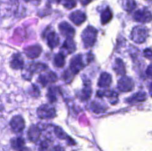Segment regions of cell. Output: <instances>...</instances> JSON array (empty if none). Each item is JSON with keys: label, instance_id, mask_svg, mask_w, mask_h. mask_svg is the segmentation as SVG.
<instances>
[{"label": "cell", "instance_id": "6da1fadb", "mask_svg": "<svg viewBox=\"0 0 152 151\" xmlns=\"http://www.w3.org/2000/svg\"><path fill=\"white\" fill-rule=\"evenodd\" d=\"M93 59V54L88 53L86 54V60L84 61V57L82 54H78L73 56L70 60L69 70L73 75L77 74L80 71L85 68L86 65L89 64Z\"/></svg>", "mask_w": 152, "mask_h": 151}, {"label": "cell", "instance_id": "7a4b0ae2", "mask_svg": "<svg viewBox=\"0 0 152 151\" xmlns=\"http://www.w3.org/2000/svg\"><path fill=\"white\" fill-rule=\"evenodd\" d=\"M48 66L41 62H31L22 69V76L27 81H31L34 74L39 73L48 69Z\"/></svg>", "mask_w": 152, "mask_h": 151}, {"label": "cell", "instance_id": "3957f363", "mask_svg": "<svg viewBox=\"0 0 152 151\" xmlns=\"http://www.w3.org/2000/svg\"><path fill=\"white\" fill-rule=\"evenodd\" d=\"M98 31L92 26H88L81 33V39L85 48H90L95 44Z\"/></svg>", "mask_w": 152, "mask_h": 151}, {"label": "cell", "instance_id": "277c9868", "mask_svg": "<svg viewBox=\"0 0 152 151\" xmlns=\"http://www.w3.org/2000/svg\"><path fill=\"white\" fill-rule=\"evenodd\" d=\"M149 36L148 29L145 26H137L133 28L130 38L133 41L137 44L143 43Z\"/></svg>", "mask_w": 152, "mask_h": 151}, {"label": "cell", "instance_id": "5b68a950", "mask_svg": "<svg viewBox=\"0 0 152 151\" xmlns=\"http://www.w3.org/2000/svg\"><path fill=\"white\" fill-rule=\"evenodd\" d=\"M38 118L42 119H50L56 116V111L53 106L49 104H43L37 110Z\"/></svg>", "mask_w": 152, "mask_h": 151}, {"label": "cell", "instance_id": "8992f818", "mask_svg": "<svg viewBox=\"0 0 152 151\" xmlns=\"http://www.w3.org/2000/svg\"><path fill=\"white\" fill-rule=\"evenodd\" d=\"M134 88H135V83L133 79L125 75L123 76V77L118 81V89L121 92H130Z\"/></svg>", "mask_w": 152, "mask_h": 151}, {"label": "cell", "instance_id": "52a82bcc", "mask_svg": "<svg viewBox=\"0 0 152 151\" xmlns=\"http://www.w3.org/2000/svg\"><path fill=\"white\" fill-rule=\"evenodd\" d=\"M10 126L11 129L15 133H20L24 130L25 127V122L21 115H15L11 119Z\"/></svg>", "mask_w": 152, "mask_h": 151}, {"label": "cell", "instance_id": "ba28073f", "mask_svg": "<svg viewBox=\"0 0 152 151\" xmlns=\"http://www.w3.org/2000/svg\"><path fill=\"white\" fill-rule=\"evenodd\" d=\"M133 19L135 21L147 23H149L151 20V14L150 11L146 8L138 9L134 13Z\"/></svg>", "mask_w": 152, "mask_h": 151}, {"label": "cell", "instance_id": "9c48e42d", "mask_svg": "<svg viewBox=\"0 0 152 151\" xmlns=\"http://www.w3.org/2000/svg\"><path fill=\"white\" fill-rule=\"evenodd\" d=\"M96 96L98 97H107L110 100V102L113 105L118 101V94L116 91L113 90H99L96 92Z\"/></svg>", "mask_w": 152, "mask_h": 151}, {"label": "cell", "instance_id": "30bf717a", "mask_svg": "<svg viewBox=\"0 0 152 151\" xmlns=\"http://www.w3.org/2000/svg\"><path fill=\"white\" fill-rule=\"evenodd\" d=\"M58 29L61 35L64 37L73 38L75 34V28L66 21L61 22L58 25Z\"/></svg>", "mask_w": 152, "mask_h": 151}, {"label": "cell", "instance_id": "8fae6325", "mask_svg": "<svg viewBox=\"0 0 152 151\" xmlns=\"http://www.w3.org/2000/svg\"><path fill=\"white\" fill-rule=\"evenodd\" d=\"M58 79L57 75L53 71H49L44 74H41L38 78V83L45 87L46 85L51 83H54Z\"/></svg>", "mask_w": 152, "mask_h": 151}, {"label": "cell", "instance_id": "7c38bea8", "mask_svg": "<svg viewBox=\"0 0 152 151\" xmlns=\"http://www.w3.org/2000/svg\"><path fill=\"white\" fill-rule=\"evenodd\" d=\"M25 55L30 59L33 60L38 57L42 52V48L39 44L28 46L24 49Z\"/></svg>", "mask_w": 152, "mask_h": 151}, {"label": "cell", "instance_id": "4fadbf2b", "mask_svg": "<svg viewBox=\"0 0 152 151\" xmlns=\"http://www.w3.org/2000/svg\"><path fill=\"white\" fill-rule=\"evenodd\" d=\"M60 50V53H63L65 56L74 53L76 51V44L73 38H66Z\"/></svg>", "mask_w": 152, "mask_h": 151}, {"label": "cell", "instance_id": "5bb4252c", "mask_svg": "<svg viewBox=\"0 0 152 151\" xmlns=\"http://www.w3.org/2000/svg\"><path fill=\"white\" fill-rule=\"evenodd\" d=\"M69 20L75 25L80 26L86 21V16L85 13L80 10H77L72 12L69 16Z\"/></svg>", "mask_w": 152, "mask_h": 151}, {"label": "cell", "instance_id": "9a60e30c", "mask_svg": "<svg viewBox=\"0 0 152 151\" xmlns=\"http://www.w3.org/2000/svg\"><path fill=\"white\" fill-rule=\"evenodd\" d=\"M42 134V129L39 126L31 125L28 131V139L32 142H37Z\"/></svg>", "mask_w": 152, "mask_h": 151}, {"label": "cell", "instance_id": "2e32d148", "mask_svg": "<svg viewBox=\"0 0 152 151\" xmlns=\"http://www.w3.org/2000/svg\"><path fill=\"white\" fill-rule=\"evenodd\" d=\"M11 146L16 151H26L28 150L25 147V140L24 138L21 137H16L11 139L10 141Z\"/></svg>", "mask_w": 152, "mask_h": 151}, {"label": "cell", "instance_id": "e0dca14e", "mask_svg": "<svg viewBox=\"0 0 152 151\" xmlns=\"http://www.w3.org/2000/svg\"><path fill=\"white\" fill-rule=\"evenodd\" d=\"M24 60L22 56L19 54L16 53L13 55L11 60L10 61V67L15 70H19V69H22L24 67Z\"/></svg>", "mask_w": 152, "mask_h": 151}, {"label": "cell", "instance_id": "ac0fdd59", "mask_svg": "<svg viewBox=\"0 0 152 151\" xmlns=\"http://www.w3.org/2000/svg\"><path fill=\"white\" fill-rule=\"evenodd\" d=\"M48 46L51 49H53L60 44V38L55 31H50L46 36Z\"/></svg>", "mask_w": 152, "mask_h": 151}, {"label": "cell", "instance_id": "d6986e66", "mask_svg": "<svg viewBox=\"0 0 152 151\" xmlns=\"http://www.w3.org/2000/svg\"><path fill=\"white\" fill-rule=\"evenodd\" d=\"M112 82V77L111 74L107 73H103L98 79V86L102 88H106L110 86Z\"/></svg>", "mask_w": 152, "mask_h": 151}, {"label": "cell", "instance_id": "ffe728a7", "mask_svg": "<svg viewBox=\"0 0 152 151\" xmlns=\"http://www.w3.org/2000/svg\"><path fill=\"white\" fill-rule=\"evenodd\" d=\"M147 94L145 92H138L127 99V102L130 104L145 101L147 99Z\"/></svg>", "mask_w": 152, "mask_h": 151}, {"label": "cell", "instance_id": "44dd1931", "mask_svg": "<svg viewBox=\"0 0 152 151\" xmlns=\"http://www.w3.org/2000/svg\"><path fill=\"white\" fill-rule=\"evenodd\" d=\"M114 71L116 74L120 76H125L126 74V69L124 62L120 58L116 59L114 65Z\"/></svg>", "mask_w": 152, "mask_h": 151}, {"label": "cell", "instance_id": "7402d4cb", "mask_svg": "<svg viewBox=\"0 0 152 151\" xmlns=\"http://www.w3.org/2000/svg\"><path fill=\"white\" fill-rule=\"evenodd\" d=\"M113 12L109 7H107L101 14V23L103 25L108 24L113 18Z\"/></svg>", "mask_w": 152, "mask_h": 151}, {"label": "cell", "instance_id": "603a6c76", "mask_svg": "<svg viewBox=\"0 0 152 151\" xmlns=\"http://www.w3.org/2000/svg\"><path fill=\"white\" fill-rule=\"evenodd\" d=\"M85 88L82 89L81 92L80 97L82 100L86 101L90 98L92 93L90 81H85Z\"/></svg>", "mask_w": 152, "mask_h": 151}, {"label": "cell", "instance_id": "cb8c5ba5", "mask_svg": "<svg viewBox=\"0 0 152 151\" xmlns=\"http://www.w3.org/2000/svg\"><path fill=\"white\" fill-rule=\"evenodd\" d=\"M55 133L56 136L61 139H65L68 142L69 144L73 145L75 144V141L69 136H68L65 132L60 127H56L55 129Z\"/></svg>", "mask_w": 152, "mask_h": 151}, {"label": "cell", "instance_id": "d4e9b609", "mask_svg": "<svg viewBox=\"0 0 152 151\" xmlns=\"http://www.w3.org/2000/svg\"><path fill=\"white\" fill-rule=\"evenodd\" d=\"M59 88L58 87L52 86L48 89L47 97L50 103H53L57 101L58 94H59Z\"/></svg>", "mask_w": 152, "mask_h": 151}, {"label": "cell", "instance_id": "484cf974", "mask_svg": "<svg viewBox=\"0 0 152 151\" xmlns=\"http://www.w3.org/2000/svg\"><path fill=\"white\" fill-rule=\"evenodd\" d=\"M53 62L56 67L63 68L65 65V56L60 52L55 56Z\"/></svg>", "mask_w": 152, "mask_h": 151}, {"label": "cell", "instance_id": "4316f807", "mask_svg": "<svg viewBox=\"0 0 152 151\" xmlns=\"http://www.w3.org/2000/svg\"><path fill=\"white\" fill-rule=\"evenodd\" d=\"M91 108L93 112L97 114L104 113L107 109L106 106L103 105L100 102H98L96 101H93L91 103Z\"/></svg>", "mask_w": 152, "mask_h": 151}, {"label": "cell", "instance_id": "83f0119b", "mask_svg": "<svg viewBox=\"0 0 152 151\" xmlns=\"http://www.w3.org/2000/svg\"><path fill=\"white\" fill-rule=\"evenodd\" d=\"M124 9L128 13H131L137 7V3L135 0H124L123 2Z\"/></svg>", "mask_w": 152, "mask_h": 151}, {"label": "cell", "instance_id": "f1b7e54d", "mask_svg": "<svg viewBox=\"0 0 152 151\" xmlns=\"http://www.w3.org/2000/svg\"><path fill=\"white\" fill-rule=\"evenodd\" d=\"M51 141L49 139H46L45 140L41 142L39 146V151H47L51 146Z\"/></svg>", "mask_w": 152, "mask_h": 151}, {"label": "cell", "instance_id": "f546056e", "mask_svg": "<svg viewBox=\"0 0 152 151\" xmlns=\"http://www.w3.org/2000/svg\"><path fill=\"white\" fill-rule=\"evenodd\" d=\"M77 0H64L63 7L67 9H72L77 7Z\"/></svg>", "mask_w": 152, "mask_h": 151}, {"label": "cell", "instance_id": "4dcf8cb0", "mask_svg": "<svg viewBox=\"0 0 152 151\" xmlns=\"http://www.w3.org/2000/svg\"><path fill=\"white\" fill-rule=\"evenodd\" d=\"M143 54L145 57H147V59L151 60V49L147 48L144 50L143 51Z\"/></svg>", "mask_w": 152, "mask_h": 151}, {"label": "cell", "instance_id": "1f68e13d", "mask_svg": "<svg viewBox=\"0 0 152 151\" xmlns=\"http://www.w3.org/2000/svg\"><path fill=\"white\" fill-rule=\"evenodd\" d=\"M51 151H65V150L61 146H56L54 147V148L52 149Z\"/></svg>", "mask_w": 152, "mask_h": 151}, {"label": "cell", "instance_id": "d6a6232c", "mask_svg": "<svg viewBox=\"0 0 152 151\" xmlns=\"http://www.w3.org/2000/svg\"><path fill=\"white\" fill-rule=\"evenodd\" d=\"M80 1L83 6H87L92 1V0H80Z\"/></svg>", "mask_w": 152, "mask_h": 151}, {"label": "cell", "instance_id": "836d02e7", "mask_svg": "<svg viewBox=\"0 0 152 151\" xmlns=\"http://www.w3.org/2000/svg\"><path fill=\"white\" fill-rule=\"evenodd\" d=\"M147 74L148 76H151V65H150L148 67V68L147 69Z\"/></svg>", "mask_w": 152, "mask_h": 151}, {"label": "cell", "instance_id": "e575fe53", "mask_svg": "<svg viewBox=\"0 0 152 151\" xmlns=\"http://www.w3.org/2000/svg\"><path fill=\"white\" fill-rule=\"evenodd\" d=\"M32 1L34 2V3H37V4H38L40 3V1H42V0H32Z\"/></svg>", "mask_w": 152, "mask_h": 151}, {"label": "cell", "instance_id": "d590c367", "mask_svg": "<svg viewBox=\"0 0 152 151\" xmlns=\"http://www.w3.org/2000/svg\"><path fill=\"white\" fill-rule=\"evenodd\" d=\"M61 1V0H55V1L57 3H59Z\"/></svg>", "mask_w": 152, "mask_h": 151}, {"label": "cell", "instance_id": "8d00e7d4", "mask_svg": "<svg viewBox=\"0 0 152 151\" xmlns=\"http://www.w3.org/2000/svg\"><path fill=\"white\" fill-rule=\"evenodd\" d=\"M23 1H25V2H28L29 1H30V0H23Z\"/></svg>", "mask_w": 152, "mask_h": 151}]
</instances>
